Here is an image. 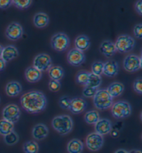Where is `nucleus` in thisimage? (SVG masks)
<instances>
[{"instance_id": "nucleus-43", "label": "nucleus", "mask_w": 142, "mask_h": 153, "mask_svg": "<svg viewBox=\"0 0 142 153\" xmlns=\"http://www.w3.org/2000/svg\"><path fill=\"white\" fill-rule=\"evenodd\" d=\"M128 153H141V151L140 150L133 149V150H131L130 151H129Z\"/></svg>"}, {"instance_id": "nucleus-19", "label": "nucleus", "mask_w": 142, "mask_h": 153, "mask_svg": "<svg viewBox=\"0 0 142 153\" xmlns=\"http://www.w3.org/2000/svg\"><path fill=\"white\" fill-rule=\"evenodd\" d=\"M99 50L100 53L107 58H110L113 56L117 52L114 43L110 40H105L100 44Z\"/></svg>"}, {"instance_id": "nucleus-3", "label": "nucleus", "mask_w": 142, "mask_h": 153, "mask_svg": "<svg viewBox=\"0 0 142 153\" xmlns=\"http://www.w3.org/2000/svg\"><path fill=\"white\" fill-rule=\"evenodd\" d=\"M95 108L99 110H106L113 105V98L109 94L107 89H99L93 97Z\"/></svg>"}, {"instance_id": "nucleus-40", "label": "nucleus", "mask_w": 142, "mask_h": 153, "mask_svg": "<svg viewBox=\"0 0 142 153\" xmlns=\"http://www.w3.org/2000/svg\"><path fill=\"white\" fill-rule=\"evenodd\" d=\"M135 10L138 13L141 15H142V1L139 0V1H137V3L135 4Z\"/></svg>"}, {"instance_id": "nucleus-24", "label": "nucleus", "mask_w": 142, "mask_h": 153, "mask_svg": "<svg viewBox=\"0 0 142 153\" xmlns=\"http://www.w3.org/2000/svg\"><path fill=\"white\" fill-rule=\"evenodd\" d=\"M107 91L113 98L120 97L124 91V85L119 82H114L107 89Z\"/></svg>"}, {"instance_id": "nucleus-1", "label": "nucleus", "mask_w": 142, "mask_h": 153, "mask_svg": "<svg viewBox=\"0 0 142 153\" xmlns=\"http://www.w3.org/2000/svg\"><path fill=\"white\" fill-rule=\"evenodd\" d=\"M20 103L27 112L38 114L45 110L47 100L42 91L33 90L24 94L20 98Z\"/></svg>"}, {"instance_id": "nucleus-18", "label": "nucleus", "mask_w": 142, "mask_h": 153, "mask_svg": "<svg viewBox=\"0 0 142 153\" xmlns=\"http://www.w3.org/2000/svg\"><path fill=\"white\" fill-rule=\"evenodd\" d=\"M42 77V73L33 66L28 67L25 71V78L28 82L35 83L40 81Z\"/></svg>"}, {"instance_id": "nucleus-29", "label": "nucleus", "mask_w": 142, "mask_h": 153, "mask_svg": "<svg viewBox=\"0 0 142 153\" xmlns=\"http://www.w3.org/2000/svg\"><path fill=\"white\" fill-rule=\"evenodd\" d=\"M102 83V78L101 76H97L95 74H93L90 73L89 74V77L88 82L86 85V86H88L89 87H91V88L97 89L100 87V85Z\"/></svg>"}, {"instance_id": "nucleus-17", "label": "nucleus", "mask_w": 142, "mask_h": 153, "mask_svg": "<svg viewBox=\"0 0 142 153\" xmlns=\"http://www.w3.org/2000/svg\"><path fill=\"white\" fill-rule=\"evenodd\" d=\"M19 56V51L16 47L13 45H8L4 47L1 58L6 62L11 61L13 59L17 58Z\"/></svg>"}, {"instance_id": "nucleus-27", "label": "nucleus", "mask_w": 142, "mask_h": 153, "mask_svg": "<svg viewBox=\"0 0 142 153\" xmlns=\"http://www.w3.org/2000/svg\"><path fill=\"white\" fill-rule=\"evenodd\" d=\"M84 119L87 123L90 125H95L100 119V114L97 110H90L85 113Z\"/></svg>"}, {"instance_id": "nucleus-12", "label": "nucleus", "mask_w": 142, "mask_h": 153, "mask_svg": "<svg viewBox=\"0 0 142 153\" xmlns=\"http://www.w3.org/2000/svg\"><path fill=\"white\" fill-rule=\"evenodd\" d=\"M85 55L83 52L73 48L67 53V60L69 65L74 67H80L85 61Z\"/></svg>"}, {"instance_id": "nucleus-32", "label": "nucleus", "mask_w": 142, "mask_h": 153, "mask_svg": "<svg viewBox=\"0 0 142 153\" xmlns=\"http://www.w3.org/2000/svg\"><path fill=\"white\" fill-rule=\"evenodd\" d=\"M104 63L101 61H95L91 65V74L97 76H101L103 74Z\"/></svg>"}, {"instance_id": "nucleus-23", "label": "nucleus", "mask_w": 142, "mask_h": 153, "mask_svg": "<svg viewBox=\"0 0 142 153\" xmlns=\"http://www.w3.org/2000/svg\"><path fill=\"white\" fill-rule=\"evenodd\" d=\"M83 148V143L78 139H71L67 146V150L69 153H82Z\"/></svg>"}, {"instance_id": "nucleus-8", "label": "nucleus", "mask_w": 142, "mask_h": 153, "mask_svg": "<svg viewBox=\"0 0 142 153\" xmlns=\"http://www.w3.org/2000/svg\"><path fill=\"white\" fill-rule=\"evenodd\" d=\"M21 111L19 108L15 104H9L4 108L2 110L3 119L15 124L19 120Z\"/></svg>"}, {"instance_id": "nucleus-14", "label": "nucleus", "mask_w": 142, "mask_h": 153, "mask_svg": "<svg viewBox=\"0 0 142 153\" xmlns=\"http://www.w3.org/2000/svg\"><path fill=\"white\" fill-rule=\"evenodd\" d=\"M112 123L107 119H100L94 125L95 132L103 137L112 132Z\"/></svg>"}, {"instance_id": "nucleus-31", "label": "nucleus", "mask_w": 142, "mask_h": 153, "mask_svg": "<svg viewBox=\"0 0 142 153\" xmlns=\"http://www.w3.org/2000/svg\"><path fill=\"white\" fill-rule=\"evenodd\" d=\"M89 74H90V73L87 71H78L76 76V82L80 85H83L85 86H86L89 80Z\"/></svg>"}, {"instance_id": "nucleus-35", "label": "nucleus", "mask_w": 142, "mask_h": 153, "mask_svg": "<svg viewBox=\"0 0 142 153\" xmlns=\"http://www.w3.org/2000/svg\"><path fill=\"white\" fill-rule=\"evenodd\" d=\"M98 89L91 88L88 86H85L83 91V95L87 98H92L94 97L95 94L97 93Z\"/></svg>"}, {"instance_id": "nucleus-33", "label": "nucleus", "mask_w": 142, "mask_h": 153, "mask_svg": "<svg viewBox=\"0 0 142 153\" xmlns=\"http://www.w3.org/2000/svg\"><path fill=\"white\" fill-rule=\"evenodd\" d=\"M33 1L30 0H13V4L15 6V7L20 10L27 9L31 5Z\"/></svg>"}, {"instance_id": "nucleus-34", "label": "nucleus", "mask_w": 142, "mask_h": 153, "mask_svg": "<svg viewBox=\"0 0 142 153\" xmlns=\"http://www.w3.org/2000/svg\"><path fill=\"white\" fill-rule=\"evenodd\" d=\"M71 99L67 96L60 97L59 99V105H60L62 109L65 110H69V106H70Z\"/></svg>"}, {"instance_id": "nucleus-37", "label": "nucleus", "mask_w": 142, "mask_h": 153, "mask_svg": "<svg viewBox=\"0 0 142 153\" xmlns=\"http://www.w3.org/2000/svg\"><path fill=\"white\" fill-rule=\"evenodd\" d=\"M133 89L139 94H142V80L141 78H137L133 82Z\"/></svg>"}, {"instance_id": "nucleus-20", "label": "nucleus", "mask_w": 142, "mask_h": 153, "mask_svg": "<svg viewBox=\"0 0 142 153\" xmlns=\"http://www.w3.org/2000/svg\"><path fill=\"white\" fill-rule=\"evenodd\" d=\"M5 91L8 97H15L20 94L22 91V87L19 82L10 81L6 85Z\"/></svg>"}, {"instance_id": "nucleus-38", "label": "nucleus", "mask_w": 142, "mask_h": 153, "mask_svg": "<svg viewBox=\"0 0 142 153\" xmlns=\"http://www.w3.org/2000/svg\"><path fill=\"white\" fill-rule=\"evenodd\" d=\"M133 33L135 38L137 39H141L142 38V25L138 24L136 25L133 28Z\"/></svg>"}, {"instance_id": "nucleus-26", "label": "nucleus", "mask_w": 142, "mask_h": 153, "mask_svg": "<svg viewBox=\"0 0 142 153\" xmlns=\"http://www.w3.org/2000/svg\"><path fill=\"white\" fill-rule=\"evenodd\" d=\"M13 131H14V124L6 120L0 119V134L6 136Z\"/></svg>"}, {"instance_id": "nucleus-42", "label": "nucleus", "mask_w": 142, "mask_h": 153, "mask_svg": "<svg viewBox=\"0 0 142 153\" xmlns=\"http://www.w3.org/2000/svg\"><path fill=\"white\" fill-rule=\"evenodd\" d=\"M114 153H128V151L126 150L125 149H122V148H121V149L117 150Z\"/></svg>"}, {"instance_id": "nucleus-44", "label": "nucleus", "mask_w": 142, "mask_h": 153, "mask_svg": "<svg viewBox=\"0 0 142 153\" xmlns=\"http://www.w3.org/2000/svg\"><path fill=\"white\" fill-rule=\"evenodd\" d=\"M3 49H4V47L0 45V58H1V53H2V51H3Z\"/></svg>"}, {"instance_id": "nucleus-41", "label": "nucleus", "mask_w": 142, "mask_h": 153, "mask_svg": "<svg viewBox=\"0 0 142 153\" xmlns=\"http://www.w3.org/2000/svg\"><path fill=\"white\" fill-rule=\"evenodd\" d=\"M6 67V62L1 58H0V71L5 69Z\"/></svg>"}, {"instance_id": "nucleus-5", "label": "nucleus", "mask_w": 142, "mask_h": 153, "mask_svg": "<svg viewBox=\"0 0 142 153\" xmlns=\"http://www.w3.org/2000/svg\"><path fill=\"white\" fill-rule=\"evenodd\" d=\"M51 46L55 51L63 52L70 46V39L65 33H57L51 39Z\"/></svg>"}, {"instance_id": "nucleus-21", "label": "nucleus", "mask_w": 142, "mask_h": 153, "mask_svg": "<svg viewBox=\"0 0 142 153\" xmlns=\"http://www.w3.org/2000/svg\"><path fill=\"white\" fill-rule=\"evenodd\" d=\"M90 40L86 35H80L77 36L74 42L76 49L82 52L87 51L90 47Z\"/></svg>"}, {"instance_id": "nucleus-25", "label": "nucleus", "mask_w": 142, "mask_h": 153, "mask_svg": "<svg viewBox=\"0 0 142 153\" xmlns=\"http://www.w3.org/2000/svg\"><path fill=\"white\" fill-rule=\"evenodd\" d=\"M48 74L51 80L60 81L65 76L64 69L60 66H52L48 71Z\"/></svg>"}, {"instance_id": "nucleus-4", "label": "nucleus", "mask_w": 142, "mask_h": 153, "mask_svg": "<svg viewBox=\"0 0 142 153\" xmlns=\"http://www.w3.org/2000/svg\"><path fill=\"white\" fill-rule=\"evenodd\" d=\"M111 113L115 119H125L130 117L132 114V107L128 102L119 100L113 103L111 107Z\"/></svg>"}, {"instance_id": "nucleus-39", "label": "nucleus", "mask_w": 142, "mask_h": 153, "mask_svg": "<svg viewBox=\"0 0 142 153\" xmlns=\"http://www.w3.org/2000/svg\"><path fill=\"white\" fill-rule=\"evenodd\" d=\"M13 4L11 0H0V8L6 9Z\"/></svg>"}, {"instance_id": "nucleus-9", "label": "nucleus", "mask_w": 142, "mask_h": 153, "mask_svg": "<svg viewBox=\"0 0 142 153\" xmlns=\"http://www.w3.org/2000/svg\"><path fill=\"white\" fill-rule=\"evenodd\" d=\"M87 148L92 152H97L103 147L104 143L103 137L97 132H91L89 134L85 140Z\"/></svg>"}, {"instance_id": "nucleus-22", "label": "nucleus", "mask_w": 142, "mask_h": 153, "mask_svg": "<svg viewBox=\"0 0 142 153\" xmlns=\"http://www.w3.org/2000/svg\"><path fill=\"white\" fill-rule=\"evenodd\" d=\"M33 21L34 25L37 28H45L49 25V17L45 13L39 12L34 15Z\"/></svg>"}, {"instance_id": "nucleus-6", "label": "nucleus", "mask_w": 142, "mask_h": 153, "mask_svg": "<svg viewBox=\"0 0 142 153\" xmlns=\"http://www.w3.org/2000/svg\"><path fill=\"white\" fill-rule=\"evenodd\" d=\"M116 50L121 53H128L135 48V39L128 35H121L118 37L114 43Z\"/></svg>"}, {"instance_id": "nucleus-13", "label": "nucleus", "mask_w": 142, "mask_h": 153, "mask_svg": "<svg viewBox=\"0 0 142 153\" xmlns=\"http://www.w3.org/2000/svg\"><path fill=\"white\" fill-rule=\"evenodd\" d=\"M87 106V102L84 98L76 97L71 99L69 110L74 114H79L86 110Z\"/></svg>"}, {"instance_id": "nucleus-45", "label": "nucleus", "mask_w": 142, "mask_h": 153, "mask_svg": "<svg viewBox=\"0 0 142 153\" xmlns=\"http://www.w3.org/2000/svg\"><path fill=\"white\" fill-rule=\"evenodd\" d=\"M0 101H1V99H0Z\"/></svg>"}, {"instance_id": "nucleus-2", "label": "nucleus", "mask_w": 142, "mask_h": 153, "mask_svg": "<svg viewBox=\"0 0 142 153\" xmlns=\"http://www.w3.org/2000/svg\"><path fill=\"white\" fill-rule=\"evenodd\" d=\"M51 125L57 132L61 135L69 134L73 129L74 122L69 115H59L52 120Z\"/></svg>"}, {"instance_id": "nucleus-7", "label": "nucleus", "mask_w": 142, "mask_h": 153, "mask_svg": "<svg viewBox=\"0 0 142 153\" xmlns=\"http://www.w3.org/2000/svg\"><path fill=\"white\" fill-rule=\"evenodd\" d=\"M53 66L51 58L47 53H40L35 57L33 61V67L42 72L48 71Z\"/></svg>"}, {"instance_id": "nucleus-15", "label": "nucleus", "mask_w": 142, "mask_h": 153, "mask_svg": "<svg viewBox=\"0 0 142 153\" xmlns=\"http://www.w3.org/2000/svg\"><path fill=\"white\" fill-rule=\"evenodd\" d=\"M119 73V65L114 60H108L104 62L103 74L110 78L115 77Z\"/></svg>"}, {"instance_id": "nucleus-16", "label": "nucleus", "mask_w": 142, "mask_h": 153, "mask_svg": "<svg viewBox=\"0 0 142 153\" xmlns=\"http://www.w3.org/2000/svg\"><path fill=\"white\" fill-rule=\"evenodd\" d=\"M49 134V129L43 123L36 124L32 130V135L35 140L40 141L45 139Z\"/></svg>"}, {"instance_id": "nucleus-30", "label": "nucleus", "mask_w": 142, "mask_h": 153, "mask_svg": "<svg viewBox=\"0 0 142 153\" xmlns=\"http://www.w3.org/2000/svg\"><path fill=\"white\" fill-rule=\"evenodd\" d=\"M4 141L8 146H13L19 141V136L16 132L13 131L4 137Z\"/></svg>"}, {"instance_id": "nucleus-10", "label": "nucleus", "mask_w": 142, "mask_h": 153, "mask_svg": "<svg viewBox=\"0 0 142 153\" xmlns=\"http://www.w3.org/2000/svg\"><path fill=\"white\" fill-rule=\"evenodd\" d=\"M123 67V69L128 72L139 71L141 68V57L135 54H130L124 58Z\"/></svg>"}, {"instance_id": "nucleus-36", "label": "nucleus", "mask_w": 142, "mask_h": 153, "mask_svg": "<svg viewBox=\"0 0 142 153\" xmlns=\"http://www.w3.org/2000/svg\"><path fill=\"white\" fill-rule=\"evenodd\" d=\"M61 88V83L60 81H57L54 80H50L49 82V89L51 91L57 92L60 90Z\"/></svg>"}, {"instance_id": "nucleus-28", "label": "nucleus", "mask_w": 142, "mask_h": 153, "mask_svg": "<svg viewBox=\"0 0 142 153\" xmlns=\"http://www.w3.org/2000/svg\"><path fill=\"white\" fill-rule=\"evenodd\" d=\"M23 150L25 153H38L39 145L35 141H28L24 143Z\"/></svg>"}, {"instance_id": "nucleus-11", "label": "nucleus", "mask_w": 142, "mask_h": 153, "mask_svg": "<svg viewBox=\"0 0 142 153\" xmlns=\"http://www.w3.org/2000/svg\"><path fill=\"white\" fill-rule=\"evenodd\" d=\"M6 36L8 40L16 41L23 36V28L18 22H11L6 29Z\"/></svg>"}]
</instances>
